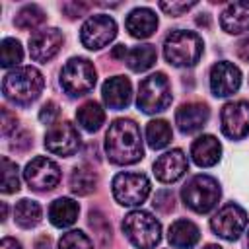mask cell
I'll return each instance as SVG.
<instances>
[{
	"label": "cell",
	"instance_id": "1",
	"mask_svg": "<svg viewBox=\"0 0 249 249\" xmlns=\"http://www.w3.org/2000/svg\"><path fill=\"white\" fill-rule=\"evenodd\" d=\"M107 158L117 165H130L142 160L144 148L140 128L132 119H117L109 124L105 134Z\"/></svg>",
	"mask_w": 249,
	"mask_h": 249
},
{
	"label": "cell",
	"instance_id": "2",
	"mask_svg": "<svg viewBox=\"0 0 249 249\" xmlns=\"http://www.w3.org/2000/svg\"><path fill=\"white\" fill-rule=\"evenodd\" d=\"M43 86H45V80L37 68L19 66L4 76L2 91H4L6 99H10L18 105H29L41 95Z\"/></svg>",
	"mask_w": 249,
	"mask_h": 249
},
{
	"label": "cell",
	"instance_id": "3",
	"mask_svg": "<svg viewBox=\"0 0 249 249\" xmlns=\"http://www.w3.org/2000/svg\"><path fill=\"white\" fill-rule=\"evenodd\" d=\"M163 56L173 66H195L202 56V39L195 31L175 29L163 41Z\"/></svg>",
	"mask_w": 249,
	"mask_h": 249
},
{
	"label": "cell",
	"instance_id": "4",
	"mask_svg": "<svg viewBox=\"0 0 249 249\" xmlns=\"http://www.w3.org/2000/svg\"><path fill=\"white\" fill-rule=\"evenodd\" d=\"M123 231L138 249H154L161 239L160 222L146 210H132L123 220Z\"/></svg>",
	"mask_w": 249,
	"mask_h": 249
},
{
	"label": "cell",
	"instance_id": "5",
	"mask_svg": "<svg viewBox=\"0 0 249 249\" xmlns=\"http://www.w3.org/2000/svg\"><path fill=\"white\" fill-rule=\"evenodd\" d=\"M220 195H222L220 185L210 175H195L181 191L185 206H189L198 214H206L212 208H216Z\"/></svg>",
	"mask_w": 249,
	"mask_h": 249
},
{
	"label": "cell",
	"instance_id": "6",
	"mask_svg": "<svg viewBox=\"0 0 249 249\" xmlns=\"http://www.w3.org/2000/svg\"><path fill=\"white\" fill-rule=\"evenodd\" d=\"M138 107L144 113H161L171 103V86L163 72L150 74L138 86Z\"/></svg>",
	"mask_w": 249,
	"mask_h": 249
},
{
	"label": "cell",
	"instance_id": "7",
	"mask_svg": "<svg viewBox=\"0 0 249 249\" xmlns=\"http://www.w3.org/2000/svg\"><path fill=\"white\" fill-rule=\"evenodd\" d=\"M60 86L66 93L78 97L86 95L95 86V68L88 58H70L60 70Z\"/></svg>",
	"mask_w": 249,
	"mask_h": 249
},
{
	"label": "cell",
	"instance_id": "8",
	"mask_svg": "<svg viewBox=\"0 0 249 249\" xmlns=\"http://www.w3.org/2000/svg\"><path fill=\"white\" fill-rule=\"evenodd\" d=\"M150 195V181L144 173L124 171L113 179V196L123 206H138Z\"/></svg>",
	"mask_w": 249,
	"mask_h": 249
},
{
	"label": "cell",
	"instance_id": "9",
	"mask_svg": "<svg viewBox=\"0 0 249 249\" xmlns=\"http://www.w3.org/2000/svg\"><path fill=\"white\" fill-rule=\"evenodd\" d=\"M117 35V23L111 16L99 14V16H91L80 31V41L86 49L89 51H97L101 47H107Z\"/></svg>",
	"mask_w": 249,
	"mask_h": 249
},
{
	"label": "cell",
	"instance_id": "10",
	"mask_svg": "<svg viewBox=\"0 0 249 249\" xmlns=\"http://www.w3.org/2000/svg\"><path fill=\"white\" fill-rule=\"evenodd\" d=\"M247 226V214L241 206L230 202L226 206H222L210 220V228L216 235H220L222 239H228V241H233L237 239L243 230Z\"/></svg>",
	"mask_w": 249,
	"mask_h": 249
},
{
	"label": "cell",
	"instance_id": "11",
	"mask_svg": "<svg viewBox=\"0 0 249 249\" xmlns=\"http://www.w3.org/2000/svg\"><path fill=\"white\" fill-rule=\"evenodd\" d=\"M23 175H25L29 189H33V191H51L60 181L58 165L45 156H37L35 160H31L25 165Z\"/></svg>",
	"mask_w": 249,
	"mask_h": 249
},
{
	"label": "cell",
	"instance_id": "12",
	"mask_svg": "<svg viewBox=\"0 0 249 249\" xmlns=\"http://www.w3.org/2000/svg\"><path fill=\"white\" fill-rule=\"evenodd\" d=\"M45 148L51 154H58V156L76 154L80 148V134H78L76 126L68 121L51 124L45 134Z\"/></svg>",
	"mask_w": 249,
	"mask_h": 249
},
{
	"label": "cell",
	"instance_id": "13",
	"mask_svg": "<svg viewBox=\"0 0 249 249\" xmlns=\"http://www.w3.org/2000/svg\"><path fill=\"white\" fill-rule=\"evenodd\" d=\"M222 132L231 138L239 140L249 134V101H230L222 107L220 113Z\"/></svg>",
	"mask_w": 249,
	"mask_h": 249
},
{
	"label": "cell",
	"instance_id": "14",
	"mask_svg": "<svg viewBox=\"0 0 249 249\" xmlns=\"http://www.w3.org/2000/svg\"><path fill=\"white\" fill-rule=\"evenodd\" d=\"M241 72L231 62H216L210 68V89L216 97H228L239 89Z\"/></svg>",
	"mask_w": 249,
	"mask_h": 249
},
{
	"label": "cell",
	"instance_id": "15",
	"mask_svg": "<svg viewBox=\"0 0 249 249\" xmlns=\"http://www.w3.org/2000/svg\"><path fill=\"white\" fill-rule=\"evenodd\" d=\"M62 43H64V37L54 27L35 31L29 37V54L37 62H47L60 51Z\"/></svg>",
	"mask_w": 249,
	"mask_h": 249
},
{
	"label": "cell",
	"instance_id": "16",
	"mask_svg": "<svg viewBox=\"0 0 249 249\" xmlns=\"http://www.w3.org/2000/svg\"><path fill=\"white\" fill-rule=\"evenodd\" d=\"M187 169H189L187 156H185L183 150H179V148L161 154V156L154 161V175H156L158 181H161V183H173V181L181 179Z\"/></svg>",
	"mask_w": 249,
	"mask_h": 249
},
{
	"label": "cell",
	"instance_id": "17",
	"mask_svg": "<svg viewBox=\"0 0 249 249\" xmlns=\"http://www.w3.org/2000/svg\"><path fill=\"white\" fill-rule=\"evenodd\" d=\"M208 117H210V111L204 103H185L177 109L175 113V123L179 126L181 132L185 134H193V132H198L206 123H208Z\"/></svg>",
	"mask_w": 249,
	"mask_h": 249
},
{
	"label": "cell",
	"instance_id": "18",
	"mask_svg": "<svg viewBox=\"0 0 249 249\" xmlns=\"http://www.w3.org/2000/svg\"><path fill=\"white\" fill-rule=\"evenodd\" d=\"M101 95H103V101H105V105L109 109H117L119 111V109L128 107L130 95H132V88H130L128 78H124V76H113V78H109L103 84Z\"/></svg>",
	"mask_w": 249,
	"mask_h": 249
},
{
	"label": "cell",
	"instance_id": "19",
	"mask_svg": "<svg viewBox=\"0 0 249 249\" xmlns=\"http://www.w3.org/2000/svg\"><path fill=\"white\" fill-rule=\"evenodd\" d=\"M191 156H193V161L200 167H212L218 163L220 156H222V146L218 142L216 136L212 134H202L198 136L193 146H191Z\"/></svg>",
	"mask_w": 249,
	"mask_h": 249
},
{
	"label": "cell",
	"instance_id": "20",
	"mask_svg": "<svg viewBox=\"0 0 249 249\" xmlns=\"http://www.w3.org/2000/svg\"><path fill=\"white\" fill-rule=\"evenodd\" d=\"M220 25L226 33L237 35L249 29V2H231L220 16Z\"/></svg>",
	"mask_w": 249,
	"mask_h": 249
},
{
	"label": "cell",
	"instance_id": "21",
	"mask_svg": "<svg viewBox=\"0 0 249 249\" xmlns=\"http://www.w3.org/2000/svg\"><path fill=\"white\" fill-rule=\"evenodd\" d=\"M158 27V16L150 8H136L126 18V31L136 39L150 37Z\"/></svg>",
	"mask_w": 249,
	"mask_h": 249
},
{
	"label": "cell",
	"instance_id": "22",
	"mask_svg": "<svg viewBox=\"0 0 249 249\" xmlns=\"http://www.w3.org/2000/svg\"><path fill=\"white\" fill-rule=\"evenodd\" d=\"M200 231L191 220H177L169 226L167 239L175 249H191L198 243Z\"/></svg>",
	"mask_w": 249,
	"mask_h": 249
},
{
	"label": "cell",
	"instance_id": "23",
	"mask_svg": "<svg viewBox=\"0 0 249 249\" xmlns=\"http://www.w3.org/2000/svg\"><path fill=\"white\" fill-rule=\"evenodd\" d=\"M78 212H80L78 202H74L72 198L60 196V198H56L51 204V208H49V220L56 228H68V226H72L76 222Z\"/></svg>",
	"mask_w": 249,
	"mask_h": 249
},
{
	"label": "cell",
	"instance_id": "24",
	"mask_svg": "<svg viewBox=\"0 0 249 249\" xmlns=\"http://www.w3.org/2000/svg\"><path fill=\"white\" fill-rule=\"evenodd\" d=\"M76 119L80 123V126L88 132H95L101 128L103 121H105V111L101 109V105L97 101H88L84 103L78 111H76Z\"/></svg>",
	"mask_w": 249,
	"mask_h": 249
},
{
	"label": "cell",
	"instance_id": "25",
	"mask_svg": "<svg viewBox=\"0 0 249 249\" xmlns=\"http://www.w3.org/2000/svg\"><path fill=\"white\" fill-rule=\"evenodd\" d=\"M156 56L158 54H156L154 45L146 43V45H138V47H132L130 51H126L124 60L132 72H144L156 62Z\"/></svg>",
	"mask_w": 249,
	"mask_h": 249
},
{
	"label": "cell",
	"instance_id": "26",
	"mask_svg": "<svg viewBox=\"0 0 249 249\" xmlns=\"http://www.w3.org/2000/svg\"><path fill=\"white\" fill-rule=\"evenodd\" d=\"M146 140H148V146L154 148V150L165 148L171 142V126H169V123L163 121V119L150 121L148 126H146Z\"/></svg>",
	"mask_w": 249,
	"mask_h": 249
},
{
	"label": "cell",
	"instance_id": "27",
	"mask_svg": "<svg viewBox=\"0 0 249 249\" xmlns=\"http://www.w3.org/2000/svg\"><path fill=\"white\" fill-rule=\"evenodd\" d=\"M97 185V175L93 169L89 167H74L72 173H70V189L72 193L84 196V195H89Z\"/></svg>",
	"mask_w": 249,
	"mask_h": 249
},
{
	"label": "cell",
	"instance_id": "28",
	"mask_svg": "<svg viewBox=\"0 0 249 249\" xmlns=\"http://www.w3.org/2000/svg\"><path fill=\"white\" fill-rule=\"evenodd\" d=\"M14 218L21 228H33L41 222V206L35 200L21 198L14 208Z\"/></svg>",
	"mask_w": 249,
	"mask_h": 249
},
{
	"label": "cell",
	"instance_id": "29",
	"mask_svg": "<svg viewBox=\"0 0 249 249\" xmlns=\"http://www.w3.org/2000/svg\"><path fill=\"white\" fill-rule=\"evenodd\" d=\"M45 21V12L37 6V4H29V6H23L19 12H18V16H16V19H14V23H16V27H19V29H35L37 25H41Z\"/></svg>",
	"mask_w": 249,
	"mask_h": 249
},
{
	"label": "cell",
	"instance_id": "30",
	"mask_svg": "<svg viewBox=\"0 0 249 249\" xmlns=\"http://www.w3.org/2000/svg\"><path fill=\"white\" fill-rule=\"evenodd\" d=\"M21 58H23V49H21L19 41L12 39V37L4 39L2 45H0V64L4 68H10V66L19 64Z\"/></svg>",
	"mask_w": 249,
	"mask_h": 249
},
{
	"label": "cell",
	"instance_id": "31",
	"mask_svg": "<svg viewBox=\"0 0 249 249\" xmlns=\"http://www.w3.org/2000/svg\"><path fill=\"white\" fill-rule=\"evenodd\" d=\"M19 189V173L16 161L2 158V193L10 195Z\"/></svg>",
	"mask_w": 249,
	"mask_h": 249
},
{
	"label": "cell",
	"instance_id": "32",
	"mask_svg": "<svg viewBox=\"0 0 249 249\" xmlns=\"http://www.w3.org/2000/svg\"><path fill=\"white\" fill-rule=\"evenodd\" d=\"M56 249H91V239L84 231L72 230V231H66L58 239Z\"/></svg>",
	"mask_w": 249,
	"mask_h": 249
},
{
	"label": "cell",
	"instance_id": "33",
	"mask_svg": "<svg viewBox=\"0 0 249 249\" xmlns=\"http://www.w3.org/2000/svg\"><path fill=\"white\" fill-rule=\"evenodd\" d=\"M154 208L156 210H160V212H169V210H173V206H175V196H173V193L169 191V189H163V191H158L156 193V196H154Z\"/></svg>",
	"mask_w": 249,
	"mask_h": 249
},
{
	"label": "cell",
	"instance_id": "34",
	"mask_svg": "<svg viewBox=\"0 0 249 249\" xmlns=\"http://www.w3.org/2000/svg\"><path fill=\"white\" fill-rule=\"evenodd\" d=\"M58 113H60V111H58V105H56L54 101H47V103L41 107V111H39V121H41L43 124H54Z\"/></svg>",
	"mask_w": 249,
	"mask_h": 249
},
{
	"label": "cell",
	"instance_id": "35",
	"mask_svg": "<svg viewBox=\"0 0 249 249\" xmlns=\"http://www.w3.org/2000/svg\"><path fill=\"white\" fill-rule=\"evenodd\" d=\"M195 6V2H160V8L167 14V16H181L185 12H189Z\"/></svg>",
	"mask_w": 249,
	"mask_h": 249
},
{
	"label": "cell",
	"instance_id": "36",
	"mask_svg": "<svg viewBox=\"0 0 249 249\" xmlns=\"http://www.w3.org/2000/svg\"><path fill=\"white\" fill-rule=\"evenodd\" d=\"M16 124H18L16 115H12L8 109H2V134H4V136L10 134V132L16 128Z\"/></svg>",
	"mask_w": 249,
	"mask_h": 249
},
{
	"label": "cell",
	"instance_id": "37",
	"mask_svg": "<svg viewBox=\"0 0 249 249\" xmlns=\"http://www.w3.org/2000/svg\"><path fill=\"white\" fill-rule=\"evenodd\" d=\"M62 10L70 16V18H80L84 12L89 10V4H78V2H68L62 6Z\"/></svg>",
	"mask_w": 249,
	"mask_h": 249
},
{
	"label": "cell",
	"instance_id": "38",
	"mask_svg": "<svg viewBox=\"0 0 249 249\" xmlns=\"http://www.w3.org/2000/svg\"><path fill=\"white\" fill-rule=\"evenodd\" d=\"M31 144H33V142H31V134H29V132H19V134L16 136V142H12V150L23 152V150H27Z\"/></svg>",
	"mask_w": 249,
	"mask_h": 249
},
{
	"label": "cell",
	"instance_id": "39",
	"mask_svg": "<svg viewBox=\"0 0 249 249\" xmlns=\"http://www.w3.org/2000/svg\"><path fill=\"white\" fill-rule=\"evenodd\" d=\"M237 56L245 62H249V35L243 37L239 43H237Z\"/></svg>",
	"mask_w": 249,
	"mask_h": 249
},
{
	"label": "cell",
	"instance_id": "40",
	"mask_svg": "<svg viewBox=\"0 0 249 249\" xmlns=\"http://www.w3.org/2000/svg\"><path fill=\"white\" fill-rule=\"evenodd\" d=\"M0 249H21V245L14 237H4L2 243H0Z\"/></svg>",
	"mask_w": 249,
	"mask_h": 249
},
{
	"label": "cell",
	"instance_id": "41",
	"mask_svg": "<svg viewBox=\"0 0 249 249\" xmlns=\"http://www.w3.org/2000/svg\"><path fill=\"white\" fill-rule=\"evenodd\" d=\"M113 58H123L124 60V56H126V49H124V45H117L115 49H113Z\"/></svg>",
	"mask_w": 249,
	"mask_h": 249
},
{
	"label": "cell",
	"instance_id": "42",
	"mask_svg": "<svg viewBox=\"0 0 249 249\" xmlns=\"http://www.w3.org/2000/svg\"><path fill=\"white\" fill-rule=\"evenodd\" d=\"M204 249H222V247H220V245H206Z\"/></svg>",
	"mask_w": 249,
	"mask_h": 249
},
{
	"label": "cell",
	"instance_id": "43",
	"mask_svg": "<svg viewBox=\"0 0 249 249\" xmlns=\"http://www.w3.org/2000/svg\"><path fill=\"white\" fill-rule=\"evenodd\" d=\"M247 243H249V237H247Z\"/></svg>",
	"mask_w": 249,
	"mask_h": 249
}]
</instances>
